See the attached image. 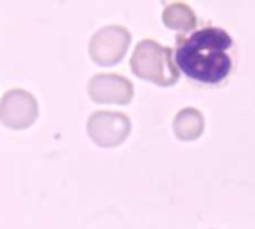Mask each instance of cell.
<instances>
[{"mask_svg": "<svg viewBox=\"0 0 255 229\" xmlns=\"http://www.w3.org/2000/svg\"><path fill=\"white\" fill-rule=\"evenodd\" d=\"M39 115L36 97L24 88H10L0 98V121L13 130L33 125Z\"/></svg>", "mask_w": 255, "mask_h": 229, "instance_id": "5", "label": "cell"}, {"mask_svg": "<svg viewBox=\"0 0 255 229\" xmlns=\"http://www.w3.org/2000/svg\"><path fill=\"white\" fill-rule=\"evenodd\" d=\"M163 22L173 30L184 31H191L197 25V16L194 10L182 1H173L169 3L164 10H163Z\"/></svg>", "mask_w": 255, "mask_h": 229, "instance_id": "8", "label": "cell"}, {"mask_svg": "<svg viewBox=\"0 0 255 229\" xmlns=\"http://www.w3.org/2000/svg\"><path fill=\"white\" fill-rule=\"evenodd\" d=\"M130 67L136 76L161 86L173 85L179 79V69L173 60L172 48L154 39L137 42L130 58Z\"/></svg>", "mask_w": 255, "mask_h": 229, "instance_id": "2", "label": "cell"}, {"mask_svg": "<svg viewBox=\"0 0 255 229\" xmlns=\"http://www.w3.org/2000/svg\"><path fill=\"white\" fill-rule=\"evenodd\" d=\"M131 34L120 24H109L99 28L90 39L88 52L93 61L100 66H114L121 61L130 46Z\"/></svg>", "mask_w": 255, "mask_h": 229, "instance_id": "3", "label": "cell"}, {"mask_svg": "<svg viewBox=\"0 0 255 229\" xmlns=\"http://www.w3.org/2000/svg\"><path fill=\"white\" fill-rule=\"evenodd\" d=\"M205 130L203 113L196 107L181 109L173 119V131L181 140H194Z\"/></svg>", "mask_w": 255, "mask_h": 229, "instance_id": "7", "label": "cell"}, {"mask_svg": "<svg viewBox=\"0 0 255 229\" xmlns=\"http://www.w3.org/2000/svg\"><path fill=\"white\" fill-rule=\"evenodd\" d=\"M87 131L96 145L114 148L128 137L131 121L126 113L118 110H96L88 116Z\"/></svg>", "mask_w": 255, "mask_h": 229, "instance_id": "4", "label": "cell"}, {"mask_svg": "<svg viewBox=\"0 0 255 229\" xmlns=\"http://www.w3.org/2000/svg\"><path fill=\"white\" fill-rule=\"evenodd\" d=\"M88 95L96 103L127 104L134 95L133 82L118 73H97L88 80Z\"/></svg>", "mask_w": 255, "mask_h": 229, "instance_id": "6", "label": "cell"}, {"mask_svg": "<svg viewBox=\"0 0 255 229\" xmlns=\"http://www.w3.org/2000/svg\"><path fill=\"white\" fill-rule=\"evenodd\" d=\"M232 36L221 27L205 25L188 34H178L175 63L187 76L205 83H217L232 70Z\"/></svg>", "mask_w": 255, "mask_h": 229, "instance_id": "1", "label": "cell"}]
</instances>
